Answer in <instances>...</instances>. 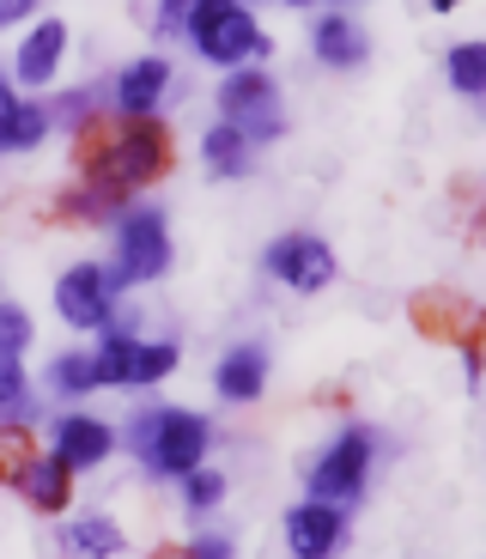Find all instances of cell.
<instances>
[{"label":"cell","instance_id":"cell-9","mask_svg":"<svg viewBox=\"0 0 486 559\" xmlns=\"http://www.w3.org/2000/svg\"><path fill=\"white\" fill-rule=\"evenodd\" d=\"M194 49L208 61H220V68H244L250 56H268V37L244 7H232L220 25H208V37H194Z\"/></svg>","mask_w":486,"mask_h":559},{"label":"cell","instance_id":"cell-27","mask_svg":"<svg viewBox=\"0 0 486 559\" xmlns=\"http://www.w3.org/2000/svg\"><path fill=\"white\" fill-rule=\"evenodd\" d=\"M25 402V371H19V353H0V407Z\"/></svg>","mask_w":486,"mask_h":559},{"label":"cell","instance_id":"cell-7","mask_svg":"<svg viewBox=\"0 0 486 559\" xmlns=\"http://www.w3.org/2000/svg\"><path fill=\"white\" fill-rule=\"evenodd\" d=\"M268 274L280 280V286H292V293H322L334 280V250L317 238V231H286V238L268 243Z\"/></svg>","mask_w":486,"mask_h":559},{"label":"cell","instance_id":"cell-8","mask_svg":"<svg viewBox=\"0 0 486 559\" xmlns=\"http://www.w3.org/2000/svg\"><path fill=\"white\" fill-rule=\"evenodd\" d=\"M286 547L292 559H334L347 547V511L329 499H305L286 511Z\"/></svg>","mask_w":486,"mask_h":559},{"label":"cell","instance_id":"cell-21","mask_svg":"<svg viewBox=\"0 0 486 559\" xmlns=\"http://www.w3.org/2000/svg\"><path fill=\"white\" fill-rule=\"evenodd\" d=\"M49 390L56 395H92L97 390V359L92 353H61V359L49 365Z\"/></svg>","mask_w":486,"mask_h":559},{"label":"cell","instance_id":"cell-5","mask_svg":"<svg viewBox=\"0 0 486 559\" xmlns=\"http://www.w3.org/2000/svg\"><path fill=\"white\" fill-rule=\"evenodd\" d=\"M208 444H213V419L208 414H189V407H165V426H158V438L146 450H140V462L153 468V475H194L201 462H208Z\"/></svg>","mask_w":486,"mask_h":559},{"label":"cell","instance_id":"cell-33","mask_svg":"<svg viewBox=\"0 0 486 559\" xmlns=\"http://www.w3.org/2000/svg\"><path fill=\"white\" fill-rule=\"evenodd\" d=\"M462 0H431V13H457Z\"/></svg>","mask_w":486,"mask_h":559},{"label":"cell","instance_id":"cell-2","mask_svg":"<svg viewBox=\"0 0 486 559\" xmlns=\"http://www.w3.org/2000/svg\"><path fill=\"white\" fill-rule=\"evenodd\" d=\"M371 456H377V438L371 426H341L329 450L317 456V468L305 475L310 499H329V504H353L365 492V475H371Z\"/></svg>","mask_w":486,"mask_h":559},{"label":"cell","instance_id":"cell-12","mask_svg":"<svg viewBox=\"0 0 486 559\" xmlns=\"http://www.w3.org/2000/svg\"><path fill=\"white\" fill-rule=\"evenodd\" d=\"M213 390H220V402H256V395L268 390V353L262 347H250V341H244V347H232L220 359V371H213Z\"/></svg>","mask_w":486,"mask_h":559},{"label":"cell","instance_id":"cell-26","mask_svg":"<svg viewBox=\"0 0 486 559\" xmlns=\"http://www.w3.org/2000/svg\"><path fill=\"white\" fill-rule=\"evenodd\" d=\"M232 7H237V0H194V7H189V25H182V37H189V43H194V37H208V25H220Z\"/></svg>","mask_w":486,"mask_h":559},{"label":"cell","instance_id":"cell-11","mask_svg":"<svg viewBox=\"0 0 486 559\" xmlns=\"http://www.w3.org/2000/svg\"><path fill=\"white\" fill-rule=\"evenodd\" d=\"M165 92H170V61L165 56H140L134 68H122V80H116V110L122 116H153Z\"/></svg>","mask_w":486,"mask_h":559},{"label":"cell","instance_id":"cell-34","mask_svg":"<svg viewBox=\"0 0 486 559\" xmlns=\"http://www.w3.org/2000/svg\"><path fill=\"white\" fill-rule=\"evenodd\" d=\"M286 7H310V0H286Z\"/></svg>","mask_w":486,"mask_h":559},{"label":"cell","instance_id":"cell-16","mask_svg":"<svg viewBox=\"0 0 486 559\" xmlns=\"http://www.w3.org/2000/svg\"><path fill=\"white\" fill-rule=\"evenodd\" d=\"M68 554L73 559H116L122 554V530H116V518H104V511L73 518L68 523Z\"/></svg>","mask_w":486,"mask_h":559},{"label":"cell","instance_id":"cell-17","mask_svg":"<svg viewBox=\"0 0 486 559\" xmlns=\"http://www.w3.org/2000/svg\"><path fill=\"white\" fill-rule=\"evenodd\" d=\"M201 158H208L213 177H244V170H250V134H244L237 122L208 128V140H201Z\"/></svg>","mask_w":486,"mask_h":559},{"label":"cell","instance_id":"cell-31","mask_svg":"<svg viewBox=\"0 0 486 559\" xmlns=\"http://www.w3.org/2000/svg\"><path fill=\"white\" fill-rule=\"evenodd\" d=\"M13 116H19V92L0 80V134H7V122H13Z\"/></svg>","mask_w":486,"mask_h":559},{"label":"cell","instance_id":"cell-1","mask_svg":"<svg viewBox=\"0 0 486 559\" xmlns=\"http://www.w3.org/2000/svg\"><path fill=\"white\" fill-rule=\"evenodd\" d=\"M170 165V134L158 116H128L122 128H104L92 153H85V189L116 201H128L140 182H153L158 170Z\"/></svg>","mask_w":486,"mask_h":559},{"label":"cell","instance_id":"cell-24","mask_svg":"<svg viewBox=\"0 0 486 559\" xmlns=\"http://www.w3.org/2000/svg\"><path fill=\"white\" fill-rule=\"evenodd\" d=\"M220 499H225V475H213L208 462H201L194 475H182V504H189V511H213Z\"/></svg>","mask_w":486,"mask_h":559},{"label":"cell","instance_id":"cell-4","mask_svg":"<svg viewBox=\"0 0 486 559\" xmlns=\"http://www.w3.org/2000/svg\"><path fill=\"white\" fill-rule=\"evenodd\" d=\"M220 110L225 122H237L244 134L256 140H280L286 134V116H280V98H274V80H268L262 68H232L220 85Z\"/></svg>","mask_w":486,"mask_h":559},{"label":"cell","instance_id":"cell-13","mask_svg":"<svg viewBox=\"0 0 486 559\" xmlns=\"http://www.w3.org/2000/svg\"><path fill=\"white\" fill-rule=\"evenodd\" d=\"M61 56H68V25H61V19H43V25L19 43V80H25V85H49V80H56V68H61Z\"/></svg>","mask_w":486,"mask_h":559},{"label":"cell","instance_id":"cell-10","mask_svg":"<svg viewBox=\"0 0 486 559\" xmlns=\"http://www.w3.org/2000/svg\"><path fill=\"white\" fill-rule=\"evenodd\" d=\"M110 450H116V432L104 426V419H92V414L56 419V456L68 462V468H97Z\"/></svg>","mask_w":486,"mask_h":559},{"label":"cell","instance_id":"cell-14","mask_svg":"<svg viewBox=\"0 0 486 559\" xmlns=\"http://www.w3.org/2000/svg\"><path fill=\"white\" fill-rule=\"evenodd\" d=\"M310 49H317L322 68H359V61H365V31L353 25L341 7H334V13L317 19V31H310Z\"/></svg>","mask_w":486,"mask_h":559},{"label":"cell","instance_id":"cell-30","mask_svg":"<svg viewBox=\"0 0 486 559\" xmlns=\"http://www.w3.org/2000/svg\"><path fill=\"white\" fill-rule=\"evenodd\" d=\"M189 559H237V554H232V542H225V535H201V542L189 547Z\"/></svg>","mask_w":486,"mask_h":559},{"label":"cell","instance_id":"cell-23","mask_svg":"<svg viewBox=\"0 0 486 559\" xmlns=\"http://www.w3.org/2000/svg\"><path fill=\"white\" fill-rule=\"evenodd\" d=\"M170 371H177V347H170V341H140L134 383H165Z\"/></svg>","mask_w":486,"mask_h":559},{"label":"cell","instance_id":"cell-6","mask_svg":"<svg viewBox=\"0 0 486 559\" xmlns=\"http://www.w3.org/2000/svg\"><path fill=\"white\" fill-rule=\"evenodd\" d=\"M116 274L97 262H73L68 274L56 280V310L73 322V329H116Z\"/></svg>","mask_w":486,"mask_h":559},{"label":"cell","instance_id":"cell-28","mask_svg":"<svg viewBox=\"0 0 486 559\" xmlns=\"http://www.w3.org/2000/svg\"><path fill=\"white\" fill-rule=\"evenodd\" d=\"M158 426H165V407H140L134 419H128V444L134 450H146L158 438Z\"/></svg>","mask_w":486,"mask_h":559},{"label":"cell","instance_id":"cell-32","mask_svg":"<svg viewBox=\"0 0 486 559\" xmlns=\"http://www.w3.org/2000/svg\"><path fill=\"white\" fill-rule=\"evenodd\" d=\"M25 13H37V0H0V25H13Z\"/></svg>","mask_w":486,"mask_h":559},{"label":"cell","instance_id":"cell-18","mask_svg":"<svg viewBox=\"0 0 486 559\" xmlns=\"http://www.w3.org/2000/svg\"><path fill=\"white\" fill-rule=\"evenodd\" d=\"M444 73H450V85H457L462 98L486 104V43H457L450 61H444Z\"/></svg>","mask_w":486,"mask_h":559},{"label":"cell","instance_id":"cell-15","mask_svg":"<svg viewBox=\"0 0 486 559\" xmlns=\"http://www.w3.org/2000/svg\"><path fill=\"white\" fill-rule=\"evenodd\" d=\"M19 492H25L37 511H68V499H73V468L61 456H37L25 468V480H19Z\"/></svg>","mask_w":486,"mask_h":559},{"label":"cell","instance_id":"cell-29","mask_svg":"<svg viewBox=\"0 0 486 559\" xmlns=\"http://www.w3.org/2000/svg\"><path fill=\"white\" fill-rule=\"evenodd\" d=\"M189 7L194 0H158V31H182L189 25Z\"/></svg>","mask_w":486,"mask_h":559},{"label":"cell","instance_id":"cell-20","mask_svg":"<svg viewBox=\"0 0 486 559\" xmlns=\"http://www.w3.org/2000/svg\"><path fill=\"white\" fill-rule=\"evenodd\" d=\"M49 104H19V116L7 122V134H0V153H31L43 134H49Z\"/></svg>","mask_w":486,"mask_h":559},{"label":"cell","instance_id":"cell-22","mask_svg":"<svg viewBox=\"0 0 486 559\" xmlns=\"http://www.w3.org/2000/svg\"><path fill=\"white\" fill-rule=\"evenodd\" d=\"M31 462H37V450H31L25 426H0V487H19Z\"/></svg>","mask_w":486,"mask_h":559},{"label":"cell","instance_id":"cell-25","mask_svg":"<svg viewBox=\"0 0 486 559\" xmlns=\"http://www.w3.org/2000/svg\"><path fill=\"white\" fill-rule=\"evenodd\" d=\"M31 341V317L19 305H0V353H25Z\"/></svg>","mask_w":486,"mask_h":559},{"label":"cell","instance_id":"cell-3","mask_svg":"<svg viewBox=\"0 0 486 559\" xmlns=\"http://www.w3.org/2000/svg\"><path fill=\"white\" fill-rule=\"evenodd\" d=\"M170 267V231L158 207H134L116 219V286H146Z\"/></svg>","mask_w":486,"mask_h":559},{"label":"cell","instance_id":"cell-19","mask_svg":"<svg viewBox=\"0 0 486 559\" xmlns=\"http://www.w3.org/2000/svg\"><path fill=\"white\" fill-rule=\"evenodd\" d=\"M97 359V383H134V359H140V341L128 329H110L104 347L92 353Z\"/></svg>","mask_w":486,"mask_h":559},{"label":"cell","instance_id":"cell-35","mask_svg":"<svg viewBox=\"0 0 486 559\" xmlns=\"http://www.w3.org/2000/svg\"><path fill=\"white\" fill-rule=\"evenodd\" d=\"M341 7H347V0H341Z\"/></svg>","mask_w":486,"mask_h":559}]
</instances>
